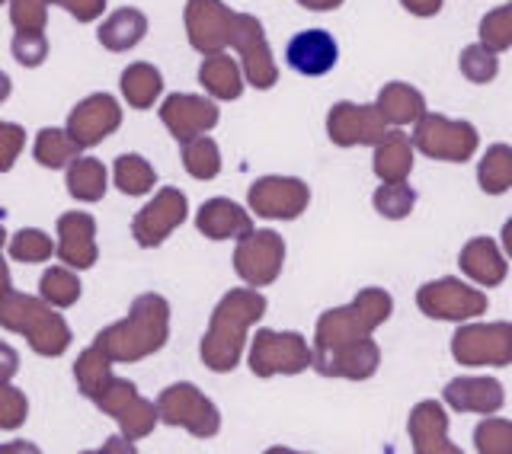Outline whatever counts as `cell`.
Returning <instances> with one entry per match:
<instances>
[{"label":"cell","instance_id":"obj_1","mask_svg":"<svg viewBox=\"0 0 512 454\" xmlns=\"http://www.w3.org/2000/svg\"><path fill=\"white\" fill-rule=\"evenodd\" d=\"M266 307H269L266 295H260L256 288L228 291V295L218 301L212 320H208V330L202 336V346H199L205 368L218 371V375L234 371L240 355H244L247 330L253 323L263 320Z\"/></svg>","mask_w":512,"mask_h":454},{"label":"cell","instance_id":"obj_2","mask_svg":"<svg viewBox=\"0 0 512 454\" xmlns=\"http://www.w3.org/2000/svg\"><path fill=\"white\" fill-rule=\"evenodd\" d=\"M167 339H170V304L167 298L148 291V295H138L132 301V311H128L125 320L96 333L93 346H100L112 362H141L164 349Z\"/></svg>","mask_w":512,"mask_h":454},{"label":"cell","instance_id":"obj_3","mask_svg":"<svg viewBox=\"0 0 512 454\" xmlns=\"http://www.w3.org/2000/svg\"><path fill=\"white\" fill-rule=\"evenodd\" d=\"M0 327L10 333H23L36 355L45 359H58L71 346V327L64 323L61 314L52 311L42 295L29 298L20 291H4L0 295Z\"/></svg>","mask_w":512,"mask_h":454},{"label":"cell","instance_id":"obj_4","mask_svg":"<svg viewBox=\"0 0 512 454\" xmlns=\"http://www.w3.org/2000/svg\"><path fill=\"white\" fill-rule=\"evenodd\" d=\"M394 314V301L384 288H362L346 307H330L320 314L314 349H336L372 336Z\"/></svg>","mask_w":512,"mask_h":454},{"label":"cell","instance_id":"obj_5","mask_svg":"<svg viewBox=\"0 0 512 454\" xmlns=\"http://www.w3.org/2000/svg\"><path fill=\"white\" fill-rule=\"evenodd\" d=\"M413 148L429 160L445 164H464L477 154L480 135L468 119H448L439 112H426L413 128Z\"/></svg>","mask_w":512,"mask_h":454},{"label":"cell","instance_id":"obj_6","mask_svg":"<svg viewBox=\"0 0 512 454\" xmlns=\"http://www.w3.org/2000/svg\"><path fill=\"white\" fill-rule=\"evenodd\" d=\"M157 413L160 423L180 426L196 439H215L221 432V413L212 400H208L196 384H170L167 391L157 397Z\"/></svg>","mask_w":512,"mask_h":454},{"label":"cell","instance_id":"obj_7","mask_svg":"<svg viewBox=\"0 0 512 454\" xmlns=\"http://www.w3.org/2000/svg\"><path fill=\"white\" fill-rule=\"evenodd\" d=\"M314 365V349L301 333L260 330L250 346V371L256 378L301 375Z\"/></svg>","mask_w":512,"mask_h":454},{"label":"cell","instance_id":"obj_8","mask_svg":"<svg viewBox=\"0 0 512 454\" xmlns=\"http://www.w3.org/2000/svg\"><path fill=\"white\" fill-rule=\"evenodd\" d=\"M452 355L468 368H506L512 365V323H468L452 336Z\"/></svg>","mask_w":512,"mask_h":454},{"label":"cell","instance_id":"obj_9","mask_svg":"<svg viewBox=\"0 0 512 454\" xmlns=\"http://www.w3.org/2000/svg\"><path fill=\"white\" fill-rule=\"evenodd\" d=\"M96 407H100L106 416H112L119 423L122 435L128 442H138L144 439V435H151L154 426H157V403L151 400H144L138 394V387L132 381H125V378H116L112 375V381L103 387V394L93 400Z\"/></svg>","mask_w":512,"mask_h":454},{"label":"cell","instance_id":"obj_10","mask_svg":"<svg viewBox=\"0 0 512 454\" xmlns=\"http://www.w3.org/2000/svg\"><path fill=\"white\" fill-rule=\"evenodd\" d=\"M416 307L429 320L464 323L487 314V295L480 288H468V282L461 279H436L416 291Z\"/></svg>","mask_w":512,"mask_h":454},{"label":"cell","instance_id":"obj_11","mask_svg":"<svg viewBox=\"0 0 512 454\" xmlns=\"http://www.w3.org/2000/svg\"><path fill=\"white\" fill-rule=\"evenodd\" d=\"M285 263V240L279 231H250L237 240L234 250V272L250 288H266L282 275Z\"/></svg>","mask_w":512,"mask_h":454},{"label":"cell","instance_id":"obj_12","mask_svg":"<svg viewBox=\"0 0 512 454\" xmlns=\"http://www.w3.org/2000/svg\"><path fill=\"white\" fill-rule=\"evenodd\" d=\"M231 45L240 55V68H244L247 84L256 90H272L279 80V68L272 61V48L266 39L263 23L250 13H237L234 16V32H231Z\"/></svg>","mask_w":512,"mask_h":454},{"label":"cell","instance_id":"obj_13","mask_svg":"<svg viewBox=\"0 0 512 454\" xmlns=\"http://www.w3.org/2000/svg\"><path fill=\"white\" fill-rule=\"evenodd\" d=\"M250 212L272 221H295L311 205V189L298 176H263L247 192Z\"/></svg>","mask_w":512,"mask_h":454},{"label":"cell","instance_id":"obj_14","mask_svg":"<svg viewBox=\"0 0 512 454\" xmlns=\"http://www.w3.org/2000/svg\"><path fill=\"white\" fill-rule=\"evenodd\" d=\"M234 10L224 0H186V36L199 55H215L231 45Z\"/></svg>","mask_w":512,"mask_h":454},{"label":"cell","instance_id":"obj_15","mask_svg":"<svg viewBox=\"0 0 512 454\" xmlns=\"http://www.w3.org/2000/svg\"><path fill=\"white\" fill-rule=\"evenodd\" d=\"M186 215H189L186 196H183L180 189L167 186V189H160L157 196L135 215L132 237H135L138 247L154 250V247H160V243H164L176 231V227L186 221Z\"/></svg>","mask_w":512,"mask_h":454},{"label":"cell","instance_id":"obj_16","mask_svg":"<svg viewBox=\"0 0 512 454\" xmlns=\"http://www.w3.org/2000/svg\"><path fill=\"white\" fill-rule=\"evenodd\" d=\"M391 132L388 119L378 106L359 103H336L327 116V135L336 148H362V144H378Z\"/></svg>","mask_w":512,"mask_h":454},{"label":"cell","instance_id":"obj_17","mask_svg":"<svg viewBox=\"0 0 512 454\" xmlns=\"http://www.w3.org/2000/svg\"><path fill=\"white\" fill-rule=\"evenodd\" d=\"M381 365V349L372 336L356 339V343L336 349H314V371L324 378H346V381H368Z\"/></svg>","mask_w":512,"mask_h":454},{"label":"cell","instance_id":"obj_18","mask_svg":"<svg viewBox=\"0 0 512 454\" xmlns=\"http://www.w3.org/2000/svg\"><path fill=\"white\" fill-rule=\"evenodd\" d=\"M218 119H221L218 106L208 96H196V93H170L164 106H160V122L167 125V132L180 144L212 132Z\"/></svg>","mask_w":512,"mask_h":454},{"label":"cell","instance_id":"obj_19","mask_svg":"<svg viewBox=\"0 0 512 454\" xmlns=\"http://www.w3.org/2000/svg\"><path fill=\"white\" fill-rule=\"evenodd\" d=\"M122 125V109L116 96L109 93H93L84 103H77L68 116V132L80 144V148H93L103 138H109Z\"/></svg>","mask_w":512,"mask_h":454},{"label":"cell","instance_id":"obj_20","mask_svg":"<svg viewBox=\"0 0 512 454\" xmlns=\"http://www.w3.org/2000/svg\"><path fill=\"white\" fill-rule=\"evenodd\" d=\"M285 61L301 77H324L340 61V45L327 29H301L288 39Z\"/></svg>","mask_w":512,"mask_h":454},{"label":"cell","instance_id":"obj_21","mask_svg":"<svg viewBox=\"0 0 512 454\" xmlns=\"http://www.w3.org/2000/svg\"><path fill=\"white\" fill-rule=\"evenodd\" d=\"M58 259L71 269H90L100 259L96 221L87 212H68L58 218Z\"/></svg>","mask_w":512,"mask_h":454},{"label":"cell","instance_id":"obj_22","mask_svg":"<svg viewBox=\"0 0 512 454\" xmlns=\"http://www.w3.org/2000/svg\"><path fill=\"white\" fill-rule=\"evenodd\" d=\"M410 445L416 454H461V448L448 439V416L439 400H423L410 410Z\"/></svg>","mask_w":512,"mask_h":454},{"label":"cell","instance_id":"obj_23","mask_svg":"<svg viewBox=\"0 0 512 454\" xmlns=\"http://www.w3.org/2000/svg\"><path fill=\"white\" fill-rule=\"evenodd\" d=\"M442 400L452 407L455 413H477V416H493L503 410L506 403V391L500 381L493 378H455L445 384Z\"/></svg>","mask_w":512,"mask_h":454},{"label":"cell","instance_id":"obj_24","mask_svg":"<svg viewBox=\"0 0 512 454\" xmlns=\"http://www.w3.org/2000/svg\"><path fill=\"white\" fill-rule=\"evenodd\" d=\"M458 266L468 275L471 282H477L480 288H496L506 282L509 275V263L506 253L496 247L493 237H474L461 247L458 253Z\"/></svg>","mask_w":512,"mask_h":454},{"label":"cell","instance_id":"obj_25","mask_svg":"<svg viewBox=\"0 0 512 454\" xmlns=\"http://www.w3.org/2000/svg\"><path fill=\"white\" fill-rule=\"evenodd\" d=\"M196 227L208 240H240L253 231V218L231 199H208L196 212Z\"/></svg>","mask_w":512,"mask_h":454},{"label":"cell","instance_id":"obj_26","mask_svg":"<svg viewBox=\"0 0 512 454\" xmlns=\"http://www.w3.org/2000/svg\"><path fill=\"white\" fill-rule=\"evenodd\" d=\"M244 68L224 52L215 55H205L202 68H199V84L212 93V100H240L244 93Z\"/></svg>","mask_w":512,"mask_h":454},{"label":"cell","instance_id":"obj_27","mask_svg":"<svg viewBox=\"0 0 512 454\" xmlns=\"http://www.w3.org/2000/svg\"><path fill=\"white\" fill-rule=\"evenodd\" d=\"M148 36V16L138 7H122L116 13H109V20H103L96 39L106 52H132V48Z\"/></svg>","mask_w":512,"mask_h":454},{"label":"cell","instance_id":"obj_28","mask_svg":"<svg viewBox=\"0 0 512 454\" xmlns=\"http://www.w3.org/2000/svg\"><path fill=\"white\" fill-rule=\"evenodd\" d=\"M372 167L381 183H404L413 170V138L391 128V132L375 144Z\"/></svg>","mask_w":512,"mask_h":454},{"label":"cell","instance_id":"obj_29","mask_svg":"<svg viewBox=\"0 0 512 454\" xmlns=\"http://www.w3.org/2000/svg\"><path fill=\"white\" fill-rule=\"evenodd\" d=\"M375 106L381 109V116L388 119V125H416L426 116V96L404 84V80H394V84H384Z\"/></svg>","mask_w":512,"mask_h":454},{"label":"cell","instance_id":"obj_30","mask_svg":"<svg viewBox=\"0 0 512 454\" xmlns=\"http://www.w3.org/2000/svg\"><path fill=\"white\" fill-rule=\"evenodd\" d=\"M119 87L125 103L132 109H151L157 103V96L164 93V74L148 61H135L122 71Z\"/></svg>","mask_w":512,"mask_h":454},{"label":"cell","instance_id":"obj_31","mask_svg":"<svg viewBox=\"0 0 512 454\" xmlns=\"http://www.w3.org/2000/svg\"><path fill=\"white\" fill-rule=\"evenodd\" d=\"M80 151L84 148L71 138L68 128H42V132L36 135V148H32V154H36V160L45 170L71 167L80 157Z\"/></svg>","mask_w":512,"mask_h":454},{"label":"cell","instance_id":"obj_32","mask_svg":"<svg viewBox=\"0 0 512 454\" xmlns=\"http://www.w3.org/2000/svg\"><path fill=\"white\" fill-rule=\"evenodd\" d=\"M68 192L77 202H100L106 196V167L96 157H77L68 167Z\"/></svg>","mask_w":512,"mask_h":454},{"label":"cell","instance_id":"obj_33","mask_svg":"<svg viewBox=\"0 0 512 454\" xmlns=\"http://www.w3.org/2000/svg\"><path fill=\"white\" fill-rule=\"evenodd\" d=\"M477 183L487 196H503L512 189V148L509 144H493L484 160L477 164Z\"/></svg>","mask_w":512,"mask_h":454},{"label":"cell","instance_id":"obj_34","mask_svg":"<svg viewBox=\"0 0 512 454\" xmlns=\"http://www.w3.org/2000/svg\"><path fill=\"white\" fill-rule=\"evenodd\" d=\"M74 381L80 387V394L96 400L103 394V387L112 381V359L100 346H90L87 352H80V359L74 365Z\"/></svg>","mask_w":512,"mask_h":454},{"label":"cell","instance_id":"obj_35","mask_svg":"<svg viewBox=\"0 0 512 454\" xmlns=\"http://www.w3.org/2000/svg\"><path fill=\"white\" fill-rule=\"evenodd\" d=\"M112 180L125 196H148L157 186V173L141 154H122L116 157V167H112Z\"/></svg>","mask_w":512,"mask_h":454},{"label":"cell","instance_id":"obj_36","mask_svg":"<svg viewBox=\"0 0 512 454\" xmlns=\"http://www.w3.org/2000/svg\"><path fill=\"white\" fill-rule=\"evenodd\" d=\"M180 157H183V167L192 180L205 183V180H215V176L221 173V151H218L215 138H208V135L183 141Z\"/></svg>","mask_w":512,"mask_h":454},{"label":"cell","instance_id":"obj_37","mask_svg":"<svg viewBox=\"0 0 512 454\" xmlns=\"http://www.w3.org/2000/svg\"><path fill=\"white\" fill-rule=\"evenodd\" d=\"M39 295L58 307V311H64V307H74L77 298H80V282L77 275L71 272V266H52L42 272L39 279Z\"/></svg>","mask_w":512,"mask_h":454},{"label":"cell","instance_id":"obj_38","mask_svg":"<svg viewBox=\"0 0 512 454\" xmlns=\"http://www.w3.org/2000/svg\"><path fill=\"white\" fill-rule=\"evenodd\" d=\"M458 71H461L464 80H468V84L484 87L496 74H500V58H496L493 48H487L484 42H477V45H468L458 55Z\"/></svg>","mask_w":512,"mask_h":454},{"label":"cell","instance_id":"obj_39","mask_svg":"<svg viewBox=\"0 0 512 454\" xmlns=\"http://www.w3.org/2000/svg\"><path fill=\"white\" fill-rule=\"evenodd\" d=\"M375 212L388 221H404L413 205H416V189L404 180V183H384L375 192Z\"/></svg>","mask_w":512,"mask_h":454},{"label":"cell","instance_id":"obj_40","mask_svg":"<svg viewBox=\"0 0 512 454\" xmlns=\"http://www.w3.org/2000/svg\"><path fill=\"white\" fill-rule=\"evenodd\" d=\"M52 253H58V243H52V237L36 227H23L20 234L10 237V256L16 263H45Z\"/></svg>","mask_w":512,"mask_h":454},{"label":"cell","instance_id":"obj_41","mask_svg":"<svg viewBox=\"0 0 512 454\" xmlns=\"http://www.w3.org/2000/svg\"><path fill=\"white\" fill-rule=\"evenodd\" d=\"M474 448L480 454H512V423L500 416H487L474 429Z\"/></svg>","mask_w":512,"mask_h":454},{"label":"cell","instance_id":"obj_42","mask_svg":"<svg viewBox=\"0 0 512 454\" xmlns=\"http://www.w3.org/2000/svg\"><path fill=\"white\" fill-rule=\"evenodd\" d=\"M480 42L493 48L496 55L512 48V0L506 7L490 10L484 20H480Z\"/></svg>","mask_w":512,"mask_h":454},{"label":"cell","instance_id":"obj_43","mask_svg":"<svg viewBox=\"0 0 512 454\" xmlns=\"http://www.w3.org/2000/svg\"><path fill=\"white\" fill-rule=\"evenodd\" d=\"M13 58L23 64V68H42L48 58V36L45 29H20L13 36Z\"/></svg>","mask_w":512,"mask_h":454},{"label":"cell","instance_id":"obj_44","mask_svg":"<svg viewBox=\"0 0 512 454\" xmlns=\"http://www.w3.org/2000/svg\"><path fill=\"white\" fill-rule=\"evenodd\" d=\"M29 416V400L23 391H16L10 381H0V429H20Z\"/></svg>","mask_w":512,"mask_h":454},{"label":"cell","instance_id":"obj_45","mask_svg":"<svg viewBox=\"0 0 512 454\" xmlns=\"http://www.w3.org/2000/svg\"><path fill=\"white\" fill-rule=\"evenodd\" d=\"M52 0H10V23L16 29H45Z\"/></svg>","mask_w":512,"mask_h":454},{"label":"cell","instance_id":"obj_46","mask_svg":"<svg viewBox=\"0 0 512 454\" xmlns=\"http://www.w3.org/2000/svg\"><path fill=\"white\" fill-rule=\"evenodd\" d=\"M23 144H26V132L20 125L0 122V173L13 170L16 157H20V151H23Z\"/></svg>","mask_w":512,"mask_h":454},{"label":"cell","instance_id":"obj_47","mask_svg":"<svg viewBox=\"0 0 512 454\" xmlns=\"http://www.w3.org/2000/svg\"><path fill=\"white\" fill-rule=\"evenodd\" d=\"M58 7H64L77 23H93L100 20L106 10V0H55Z\"/></svg>","mask_w":512,"mask_h":454},{"label":"cell","instance_id":"obj_48","mask_svg":"<svg viewBox=\"0 0 512 454\" xmlns=\"http://www.w3.org/2000/svg\"><path fill=\"white\" fill-rule=\"evenodd\" d=\"M16 371H20V352L7 343H0V381H10Z\"/></svg>","mask_w":512,"mask_h":454},{"label":"cell","instance_id":"obj_49","mask_svg":"<svg viewBox=\"0 0 512 454\" xmlns=\"http://www.w3.org/2000/svg\"><path fill=\"white\" fill-rule=\"evenodd\" d=\"M400 7H404L407 13H413V16H423V20H429V16H436L445 7V0H400Z\"/></svg>","mask_w":512,"mask_h":454},{"label":"cell","instance_id":"obj_50","mask_svg":"<svg viewBox=\"0 0 512 454\" xmlns=\"http://www.w3.org/2000/svg\"><path fill=\"white\" fill-rule=\"evenodd\" d=\"M304 10H317V13H327V10H336L343 7V0H298Z\"/></svg>","mask_w":512,"mask_h":454},{"label":"cell","instance_id":"obj_51","mask_svg":"<svg viewBox=\"0 0 512 454\" xmlns=\"http://www.w3.org/2000/svg\"><path fill=\"white\" fill-rule=\"evenodd\" d=\"M10 288H13L10 269H7V263H4V256H0V295H4V291H10Z\"/></svg>","mask_w":512,"mask_h":454},{"label":"cell","instance_id":"obj_52","mask_svg":"<svg viewBox=\"0 0 512 454\" xmlns=\"http://www.w3.org/2000/svg\"><path fill=\"white\" fill-rule=\"evenodd\" d=\"M500 240H503V253L512 259V218L503 224V234H500Z\"/></svg>","mask_w":512,"mask_h":454},{"label":"cell","instance_id":"obj_53","mask_svg":"<svg viewBox=\"0 0 512 454\" xmlns=\"http://www.w3.org/2000/svg\"><path fill=\"white\" fill-rule=\"evenodd\" d=\"M10 93H13V80L0 71V103H7L10 100Z\"/></svg>","mask_w":512,"mask_h":454},{"label":"cell","instance_id":"obj_54","mask_svg":"<svg viewBox=\"0 0 512 454\" xmlns=\"http://www.w3.org/2000/svg\"><path fill=\"white\" fill-rule=\"evenodd\" d=\"M4 240H7V231H4V224H0V247H4Z\"/></svg>","mask_w":512,"mask_h":454},{"label":"cell","instance_id":"obj_55","mask_svg":"<svg viewBox=\"0 0 512 454\" xmlns=\"http://www.w3.org/2000/svg\"><path fill=\"white\" fill-rule=\"evenodd\" d=\"M0 4H4V0H0Z\"/></svg>","mask_w":512,"mask_h":454}]
</instances>
